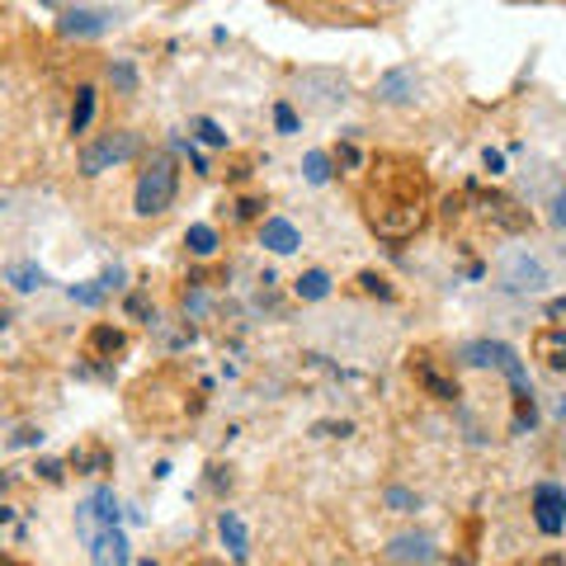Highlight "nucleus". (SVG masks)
<instances>
[{
    "label": "nucleus",
    "instance_id": "1",
    "mask_svg": "<svg viewBox=\"0 0 566 566\" xmlns=\"http://www.w3.org/2000/svg\"><path fill=\"white\" fill-rule=\"evenodd\" d=\"M364 218L368 232L378 241H406L416 237L424 218H430V185H424L420 166L406 161H382L374 166L364 185Z\"/></svg>",
    "mask_w": 566,
    "mask_h": 566
},
{
    "label": "nucleus",
    "instance_id": "2",
    "mask_svg": "<svg viewBox=\"0 0 566 566\" xmlns=\"http://www.w3.org/2000/svg\"><path fill=\"white\" fill-rule=\"evenodd\" d=\"M175 189H180V170H175L170 156H151L137 175V189H133V212L137 218H161L175 203Z\"/></svg>",
    "mask_w": 566,
    "mask_h": 566
},
{
    "label": "nucleus",
    "instance_id": "3",
    "mask_svg": "<svg viewBox=\"0 0 566 566\" xmlns=\"http://www.w3.org/2000/svg\"><path fill=\"white\" fill-rule=\"evenodd\" d=\"M137 151H142V137L137 133H109L104 142H95V147L81 151V175H99V170H109V166H123V161H133Z\"/></svg>",
    "mask_w": 566,
    "mask_h": 566
},
{
    "label": "nucleus",
    "instance_id": "4",
    "mask_svg": "<svg viewBox=\"0 0 566 566\" xmlns=\"http://www.w3.org/2000/svg\"><path fill=\"white\" fill-rule=\"evenodd\" d=\"M463 354H468V364H491V368H501V374L515 382V392L528 397V368L520 364V354L510 349V345H501V340H476V345H468Z\"/></svg>",
    "mask_w": 566,
    "mask_h": 566
},
{
    "label": "nucleus",
    "instance_id": "5",
    "mask_svg": "<svg viewBox=\"0 0 566 566\" xmlns=\"http://www.w3.org/2000/svg\"><path fill=\"white\" fill-rule=\"evenodd\" d=\"M495 274H501V289H505V293H543V289H547L543 260H534L528 251H510Z\"/></svg>",
    "mask_w": 566,
    "mask_h": 566
},
{
    "label": "nucleus",
    "instance_id": "6",
    "mask_svg": "<svg viewBox=\"0 0 566 566\" xmlns=\"http://www.w3.org/2000/svg\"><path fill=\"white\" fill-rule=\"evenodd\" d=\"M534 524H538V534H547V538H557L566 528V491L562 486H553V482L534 486Z\"/></svg>",
    "mask_w": 566,
    "mask_h": 566
},
{
    "label": "nucleus",
    "instance_id": "7",
    "mask_svg": "<svg viewBox=\"0 0 566 566\" xmlns=\"http://www.w3.org/2000/svg\"><path fill=\"white\" fill-rule=\"evenodd\" d=\"M91 562L95 566H133V543L118 524H104L91 538Z\"/></svg>",
    "mask_w": 566,
    "mask_h": 566
},
{
    "label": "nucleus",
    "instance_id": "8",
    "mask_svg": "<svg viewBox=\"0 0 566 566\" xmlns=\"http://www.w3.org/2000/svg\"><path fill=\"white\" fill-rule=\"evenodd\" d=\"M387 562L392 566H424L434 562V538L430 534H397L387 543Z\"/></svg>",
    "mask_w": 566,
    "mask_h": 566
},
{
    "label": "nucleus",
    "instance_id": "9",
    "mask_svg": "<svg viewBox=\"0 0 566 566\" xmlns=\"http://www.w3.org/2000/svg\"><path fill=\"white\" fill-rule=\"evenodd\" d=\"M416 91H420V76L411 66H397V71H387V76H378V99L382 104H406V99H416Z\"/></svg>",
    "mask_w": 566,
    "mask_h": 566
},
{
    "label": "nucleus",
    "instance_id": "10",
    "mask_svg": "<svg viewBox=\"0 0 566 566\" xmlns=\"http://www.w3.org/2000/svg\"><path fill=\"white\" fill-rule=\"evenodd\" d=\"M109 29V14L104 10H66L57 20V33L62 39H95V33Z\"/></svg>",
    "mask_w": 566,
    "mask_h": 566
},
{
    "label": "nucleus",
    "instance_id": "11",
    "mask_svg": "<svg viewBox=\"0 0 566 566\" xmlns=\"http://www.w3.org/2000/svg\"><path fill=\"white\" fill-rule=\"evenodd\" d=\"M260 245H270L274 255H293L297 245H303V237H297V227L289 218H264L260 222Z\"/></svg>",
    "mask_w": 566,
    "mask_h": 566
},
{
    "label": "nucleus",
    "instance_id": "12",
    "mask_svg": "<svg viewBox=\"0 0 566 566\" xmlns=\"http://www.w3.org/2000/svg\"><path fill=\"white\" fill-rule=\"evenodd\" d=\"M482 208H486V218L495 227H505V232H524V227H528V208H520L515 199H505V193H491Z\"/></svg>",
    "mask_w": 566,
    "mask_h": 566
},
{
    "label": "nucleus",
    "instance_id": "13",
    "mask_svg": "<svg viewBox=\"0 0 566 566\" xmlns=\"http://www.w3.org/2000/svg\"><path fill=\"white\" fill-rule=\"evenodd\" d=\"M534 354H538L547 368H557V374H562V368H566V331H557V326L538 331L534 335Z\"/></svg>",
    "mask_w": 566,
    "mask_h": 566
},
{
    "label": "nucleus",
    "instance_id": "14",
    "mask_svg": "<svg viewBox=\"0 0 566 566\" xmlns=\"http://www.w3.org/2000/svg\"><path fill=\"white\" fill-rule=\"evenodd\" d=\"M411 374L424 382V392H430V397H439V401H453V397H458V387H453L444 374H434L430 359H411Z\"/></svg>",
    "mask_w": 566,
    "mask_h": 566
},
{
    "label": "nucleus",
    "instance_id": "15",
    "mask_svg": "<svg viewBox=\"0 0 566 566\" xmlns=\"http://www.w3.org/2000/svg\"><path fill=\"white\" fill-rule=\"evenodd\" d=\"M218 534H222L227 547H232V557H245V553H251V543H245V524L232 515V510H222V515H218Z\"/></svg>",
    "mask_w": 566,
    "mask_h": 566
},
{
    "label": "nucleus",
    "instance_id": "16",
    "mask_svg": "<svg viewBox=\"0 0 566 566\" xmlns=\"http://www.w3.org/2000/svg\"><path fill=\"white\" fill-rule=\"evenodd\" d=\"M91 118H95V91H91V85H81V91H76V104H71V133H85V128H91Z\"/></svg>",
    "mask_w": 566,
    "mask_h": 566
},
{
    "label": "nucleus",
    "instance_id": "17",
    "mask_svg": "<svg viewBox=\"0 0 566 566\" xmlns=\"http://www.w3.org/2000/svg\"><path fill=\"white\" fill-rule=\"evenodd\" d=\"M293 289H297V297H307V303H322V297L331 293V274L326 270H307Z\"/></svg>",
    "mask_w": 566,
    "mask_h": 566
},
{
    "label": "nucleus",
    "instance_id": "18",
    "mask_svg": "<svg viewBox=\"0 0 566 566\" xmlns=\"http://www.w3.org/2000/svg\"><path fill=\"white\" fill-rule=\"evenodd\" d=\"M185 245H189V255H212L218 251V232H212L208 222H193L185 232Z\"/></svg>",
    "mask_w": 566,
    "mask_h": 566
},
{
    "label": "nucleus",
    "instance_id": "19",
    "mask_svg": "<svg viewBox=\"0 0 566 566\" xmlns=\"http://www.w3.org/2000/svg\"><path fill=\"white\" fill-rule=\"evenodd\" d=\"M91 510H95L99 528H104V524H118V515H123V510H118V495H114L109 486H104V491H95V495H91Z\"/></svg>",
    "mask_w": 566,
    "mask_h": 566
},
{
    "label": "nucleus",
    "instance_id": "20",
    "mask_svg": "<svg viewBox=\"0 0 566 566\" xmlns=\"http://www.w3.org/2000/svg\"><path fill=\"white\" fill-rule=\"evenodd\" d=\"M303 175H307L312 185H326V180H331V156H326V151H307Z\"/></svg>",
    "mask_w": 566,
    "mask_h": 566
},
{
    "label": "nucleus",
    "instance_id": "21",
    "mask_svg": "<svg viewBox=\"0 0 566 566\" xmlns=\"http://www.w3.org/2000/svg\"><path fill=\"white\" fill-rule=\"evenodd\" d=\"M274 128H279L283 137H293L297 128H303V118H297V109H293L289 99H279V104H274Z\"/></svg>",
    "mask_w": 566,
    "mask_h": 566
},
{
    "label": "nucleus",
    "instance_id": "22",
    "mask_svg": "<svg viewBox=\"0 0 566 566\" xmlns=\"http://www.w3.org/2000/svg\"><path fill=\"white\" fill-rule=\"evenodd\" d=\"M91 345H95L99 354H118V349H123V331H114V326H95V331H91Z\"/></svg>",
    "mask_w": 566,
    "mask_h": 566
},
{
    "label": "nucleus",
    "instance_id": "23",
    "mask_svg": "<svg viewBox=\"0 0 566 566\" xmlns=\"http://www.w3.org/2000/svg\"><path fill=\"white\" fill-rule=\"evenodd\" d=\"M109 81L118 85L123 95H133V91H137V71H133V62H114V66H109Z\"/></svg>",
    "mask_w": 566,
    "mask_h": 566
},
{
    "label": "nucleus",
    "instance_id": "24",
    "mask_svg": "<svg viewBox=\"0 0 566 566\" xmlns=\"http://www.w3.org/2000/svg\"><path fill=\"white\" fill-rule=\"evenodd\" d=\"M10 279H14V289H20V293H29V289H39V283H43V274L33 270V264H14Z\"/></svg>",
    "mask_w": 566,
    "mask_h": 566
},
{
    "label": "nucleus",
    "instance_id": "25",
    "mask_svg": "<svg viewBox=\"0 0 566 566\" xmlns=\"http://www.w3.org/2000/svg\"><path fill=\"white\" fill-rule=\"evenodd\" d=\"M193 133H199V142H208V147H227V133L212 118H199V123H193Z\"/></svg>",
    "mask_w": 566,
    "mask_h": 566
},
{
    "label": "nucleus",
    "instance_id": "26",
    "mask_svg": "<svg viewBox=\"0 0 566 566\" xmlns=\"http://www.w3.org/2000/svg\"><path fill=\"white\" fill-rule=\"evenodd\" d=\"M71 303H81V307H99V303H104V289H91V283H81V289H71Z\"/></svg>",
    "mask_w": 566,
    "mask_h": 566
},
{
    "label": "nucleus",
    "instance_id": "27",
    "mask_svg": "<svg viewBox=\"0 0 566 566\" xmlns=\"http://www.w3.org/2000/svg\"><path fill=\"white\" fill-rule=\"evenodd\" d=\"M208 312V293L203 289H189L185 293V316H203Z\"/></svg>",
    "mask_w": 566,
    "mask_h": 566
},
{
    "label": "nucleus",
    "instance_id": "28",
    "mask_svg": "<svg viewBox=\"0 0 566 566\" xmlns=\"http://www.w3.org/2000/svg\"><path fill=\"white\" fill-rule=\"evenodd\" d=\"M553 227H557V232H566V189L553 193Z\"/></svg>",
    "mask_w": 566,
    "mask_h": 566
},
{
    "label": "nucleus",
    "instance_id": "29",
    "mask_svg": "<svg viewBox=\"0 0 566 566\" xmlns=\"http://www.w3.org/2000/svg\"><path fill=\"white\" fill-rule=\"evenodd\" d=\"M359 283H364V293H378V297H392V289H387V279H378V274H359Z\"/></svg>",
    "mask_w": 566,
    "mask_h": 566
},
{
    "label": "nucleus",
    "instance_id": "30",
    "mask_svg": "<svg viewBox=\"0 0 566 566\" xmlns=\"http://www.w3.org/2000/svg\"><path fill=\"white\" fill-rule=\"evenodd\" d=\"M387 505H392V510H411V505H416V495H411V491H401V486H392V491H387Z\"/></svg>",
    "mask_w": 566,
    "mask_h": 566
},
{
    "label": "nucleus",
    "instance_id": "31",
    "mask_svg": "<svg viewBox=\"0 0 566 566\" xmlns=\"http://www.w3.org/2000/svg\"><path fill=\"white\" fill-rule=\"evenodd\" d=\"M128 316H151L147 293H128Z\"/></svg>",
    "mask_w": 566,
    "mask_h": 566
},
{
    "label": "nucleus",
    "instance_id": "32",
    "mask_svg": "<svg viewBox=\"0 0 566 566\" xmlns=\"http://www.w3.org/2000/svg\"><path fill=\"white\" fill-rule=\"evenodd\" d=\"M482 166H486L491 175H501V170H505V156H501V151H491V147H486V151H482Z\"/></svg>",
    "mask_w": 566,
    "mask_h": 566
},
{
    "label": "nucleus",
    "instance_id": "33",
    "mask_svg": "<svg viewBox=\"0 0 566 566\" xmlns=\"http://www.w3.org/2000/svg\"><path fill=\"white\" fill-rule=\"evenodd\" d=\"M39 472H43V482H62V463H52V458L39 463Z\"/></svg>",
    "mask_w": 566,
    "mask_h": 566
},
{
    "label": "nucleus",
    "instance_id": "34",
    "mask_svg": "<svg viewBox=\"0 0 566 566\" xmlns=\"http://www.w3.org/2000/svg\"><path fill=\"white\" fill-rule=\"evenodd\" d=\"M14 444H43V434L39 430H20V434H14Z\"/></svg>",
    "mask_w": 566,
    "mask_h": 566
},
{
    "label": "nucleus",
    "instance_id": "35",
    "mask_svg": "<svg viewBox=\"0 0 566 566\" xmlns=\"http://www.w3.org/2000/svg\"><path fill=\"white\" fill-rule=\"evenodd\" d=\"M547 316H566V297H557V303L547 307Z\"/></svg>",
    "mask_w": 566,
    "mask_h": 566
},
{
    "label": "nucleus",
    "instance_id": "36",
    "mask_svg": "<svg viewBox=\"0 0 566 566\" xmlns=\"http://www.w3.org/2000/svg\"><path fill=\"white\" fill-rule=\"evenodd\" d=\"M0 524H10V510L6 505H0Z\"/></svg>",
    "mask_w": 566,
    "mask_h": 566
},
{
    "label": "nucleus",
    "instance_id": "37",
    "mask_svg": "<svg viewBox=\"0 0 566 566\" xmlns=\"http://www.w3.org/2000/svg\"><path fill=\"white\" fill-rule=\"evenodd\" d=\"M43 6H62V0H43Z\"/></svg>",
    "mask_w": 566,
    "mask_h": 566
},
{
    "label": "nucleus",
    "instance_id": "38",
    "mask_svg": "<svg viewBox=\"0 0 566 566\" xmlns=\"http://www.w3.org/2000/svg\"><path fill=\"white\" fill-rule=\"evenodd\" d=\"M203 566H218V562H203Z\"/></svg>",
    "mask_w": 566,
    "mask_h": 566
}]
</instances>
